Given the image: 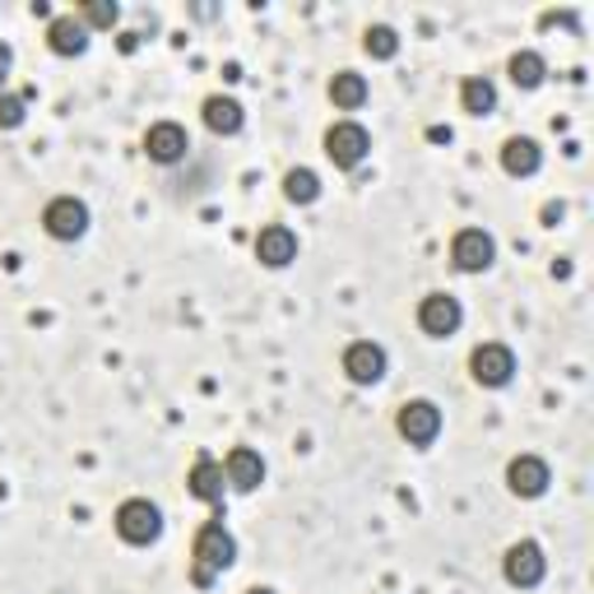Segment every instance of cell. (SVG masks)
I'll list each match as a JSON object with an SVG mask.
<instances>
[{"instance_id": "obj_1", "label": "cell", "mask_w": 594, "mask_h": 594, "mask_svg": "<svg viewBox=\"0 0 594 594\" xmlns=\"http://www.w3.org/2000/svg\"><path fill=\"white\" fill-rule=\"evenodd\" d=\"M232 562H238V539L228 535L223 516L205 520V525H200V535H196V543H190V585L209 590Z\"/></svg>"}, {"instance_id": "obj_2", "label": "cell", "mask_w": 594, "mask_h": 594, "mask_svg": "<svg viewBox=\"0 0 594 594\" xmlns=\"http://www.w3.org/2000/svg\"><path fill=\"white\" fill-rule=\"evenodd\" d=\"M112 525H117L121 543L148 548V543H158V535H163V512H158V506L148 502V497H131V502H121V506H117Z\"/></svg>"}, {"instance_id": "obj_3", "label": "cell", "mask_w": 594, "mask_h": 594, "mask_svg": "<svg viewBox=\"0 0 594 594\" xmlns=\"http://www.w3.org/2000/svg\"><path fill=\"white\" fill-rule=\"evenodd\" d=\"M372 154V135L367 125L358 121H334L326 131V158L339 167V173H353V167H363Z\"/></svg>"}, {"instance_id": "obj_4", "label": "cell", "mask_w": 594, "mask_h": 594, "mask_svg": "<svg viewBox=\"0 0 594 594\" xmlns=\"http://www.w3.org/2000/svg\"><path fill=\"white\" fill-rule=\"evenodd\" d=\"M470 376L479 381L483 391H502V386H512L516 381V353L497 344V339H487V344H479L470 353Z\"/></svg>"}, {"instance_id": "obj_5", "label": "cell", "mask_w": 594, "mask_h": 594, "mask_svg": "<svg viewBox=\"0 0 594 594\" xmlns=\"http://www.w3.org/2000/svg\"><path fill=\"white\" fill-rule=\"evenodd\" d=\"M502 576H506V585H516V590H539L543 576H548L543 548L535 539L512 543V548H506V558H502Z\"/></svg>"}, {"instance_id": "obj_6", "label": "cell", "mask_w": 594, "mask_h": 594, "mask_svg": "<svg viewBox=\"0 0 594 594\" xmlns=\"http://www.w3.org/2000/svg\"><path fill=\"white\" fill-rule=\"evenodd\" d=\"M497 261V238L487 228H460L451 238V265L460 274H483Z\"/></svg>"}, {"instance_id": "obj_7", "label": "cell", "mask_w": 594, "mask_h": 594, "mask_svg": "<svg viewBox=\"0 0 594 594\" xmlns=\"http://www.w3.org/2000/svg\"><path fill=\"white\" fill-rule=\"evenodd\" d=\"M42 228H47V238H56V242H79L84 232H89V205L79 196H56L42 209Z\"/></svg>"}, {"instance_id": "obj_8", "label": "cell", "mask_w": 594, "mask_h": 594, "mask_svg": "<svg viewBox=\"0 0 594 594\" xmlns=\"http://www.w3.org/2000/svg\"><path fill=\"white\" fill-rule=\"evenodd\" d=\"M395 432L422 451V446H432L441 437V409L432 405V399H405L395 414Z\"/></svg>"}, {"instance_id": "obj_9", "label": "cell", "mask_w": 594, "mask_h": 594, "mask_svg": "<svg viewBox=\"0 0 594 594\" xmlns=\"http://www.w3.org/2000/svg\"><path fill=\"white\" fill-rule=\"evenodd\" d=\"M144 154H148V163H158V167L186 163V154H190L186 125H182V121H154V125L144 131Z\"/></svg>"}, {"instance_id": "obj_10", "label": "cell", "mask_w": 594, "mask_h": 594, "mask_svg": "<svg viewBox=\"0 0 594 594\" xmlns=\"http://www.w3.org/2000/svg\"><path fill=\"white\" fill-rule=\"evenodd\" d=\"M460 326H464L460 297H451V293H428V297L418 302V330L428 334V339H451Z\"/></svg>"}, {"instance_id": "obj_11", "label": "cell", "mask_w": 594, "mask_h": 594, "mask_svg": "<svg viewBox=\"0 0 594 594\" xmlns=\"http://www.w3.org/2000/svg\"><path fill=\"white\" fill-rule=\"evenodd\" d=\"M391 358L381 344H372V339H358V344L344 349V376L353 381V386H376L381 376H386Z\"/></svg>"}, {"instance_id": "obj_12", "label": "cell", "mask_w": 594, "mask_h": 594, "mask_svg": "<svg viewBox=\"0 0 594 594\" xmlns=\"http://www.w3.org/2000/svg\"><path fill=\"white\" fill-rule=\"evenodd\" d=\"M186 493L196 497V502H205V506H215V512L223 516V493H228L223 464L209 460V455H200L196 464H190V474H186Z\"/></svg>"}, {"instance_id": "obj_13", "label": "cell", "mask_w": 594, "mask_h": 594, "mask_svg": "<svg viewBox=\"0 0 594 594\" xmlns=\"http://www.w3.org/2000/svg\"><path fill=\"white\" fill-rule=\"evenodd\" d=\"M548 483H553V470H548V460H539V455H516L512 464H506V487L525 502L543 497Z\"/></svg>"}, {"instance_id": "obj_14", "label": "cell", "mask_w": 594, "mask_h": 594, "mask_svg": "<svg viewBox=\"0 0 594 594\" xmlns=\"http://www.w3.org/2000/svg\"><path fill=\"white\" fill-rule=\"evenodd\" d=\"M256 261L265 270H288L297 261V232L284 223H270L256 232Z\"/></svg>"}, {"instance_id": "obj_15", "label": "cell", "mask_w": 594, "mask_h": 594, "mask_svg": "<svg viewBox=\"0 0 594 594\" xmlns=\"http://www.w3.org/2000/svg\"><path fill=\"white\" fill-rule=\"evenodd\" d=\"M223 474H228V487L256 493V487L265 483V460H261V451H251V446H232L228 460H223Z\"/></svg>"}, {"instance_id": "obj_16", "label": "cell", "mask_w": 594, "mask_h": 594, "mask_svg": "<svg viewBox=\"0 0 594 594\" xmlns=\"http://www.w3.org/2000/svg\"><path fill=\"white\" fill-rule=\"evenodd\" d=\"M543 167V148L539 140H529V135H512L502 144V173L506 177H535Z\"/></svg>"}, {"instance_id": "obj_17", "label": "cell", "mask_w": 594, "mask_h": 594, "mask_svg": "<svg viewBox=\"0 0 594 594\" xmlns=\"http://www.w3.org/2000/svg\"><path fill=\"white\" fill-rule=\"evenodd\" d=\"M47 47L56 56H84L89 52V29L79 24V14H56L47 24Z\"/></svg>"}, {"instance_id": "obj_18", "label": "cell", "mask_w": 594, "mask_h": 594, "mask_svg": "<svg viewBox=\"0 0 594 594\" xmlns=\"http://www.w3.org/2000/svg\"><path fill=\"white\" fill-rule=\"evenodd\" d=\"M205 125L215 135H238L242 125H246V112H242V102L238 98H223V94H209L205 98V108H200Z\"/></svg>"}, {"instance_id": "obj_19", "label": "cell", "mask_w": 594, "mask_h": 594, "mask_svg": "<svg viewBox=\"0 0 594 594\" xmlns=\"http://www.w3.org/2000/svg\"><path fill=\"white\" fill-rule=\"evenodd\" d=\"M460 108L470 117H493L497 112V84L487 75H470L460 84Z\"/></svg>"}, {"instance_id": "obj_20", "label": "cell", "mask_w": 594, "mask_h": 594, "mask_svg": "<svg viewBox=\"0 0 594 594\" xmlns=\"http://www.w3.org/2000/svg\"><path fill=\"white\" fill-rule=\"evenodd\" d=\"M330 102H334L339 112H358L367 102V79L358 75V70H339L330 79Z\"/></svg>"}, {"instance_id": "obj_21", "label": "cell", "mask_w": 594, "mask_h": 594, "mask_svg": "<svg viewBox=\"0 0 594 594\" xmlns=\"http://www.w3.org/2000/svg\"><path fill=\"white\" fill-rule=\"evenodd\" d=\"M506 75H512V84L516 89H539V84L548 79V61L539 56V52H516L512 61H506Z\"/></svg>"}, {"instance_id": "obj_22", "label": "cell", "mask_w": 594, "mask_h": 594, "mask_svg": "<svg viewBox=\"0 0 594 594\" xmlns=\"http://www.w3.org/2000/svg\"><path fill=\"white\" fill-rule=\"evenodd\" d=\"M284 200L288 205H316L321 200V177L311 167H288L284 173Z\"/></svg>"}, {"instance_id": "obj_23", "label": "cell", "mask_w": 594, "mask_h": 594, "mask_svg": "<svg viewBox=\"0 0 594 594\" xmlns=\"http://www.w3.org/2000/svg\"><path fill=\"white\" fill-rule=\"evenodd\" d=\"M363 52H367L372 61H395V56H399V33H395L391 24H372V29L363 33Z\"/></svg>"}, {"instance_id": "obj_24", "label": "cell", "mask_w": 594, "mask_h": 594, "mask_svg": "<svg viewBox=\"0 0 594 594\" xmlns=\"http://www.w3.org/2000/svg\"><path fill=\"white\" fill-rule=\"evenodd\" d=\"M117 19H121L117 0H84L79 6V24L84 29H117Z\"/></svg>"}, {"instance_id": "obj_25", "label": "cell", "mask_w": 594, "mask_h": 594, "mask_svg": "<svg viewBox=\"0 0 594 594\" xmlns=\"http://www.w3.org/2000/svg\"><path fill=\"white\" fill-rule=\"evenodd\" d=\"M29 121V102L19 94H0V131H19Z\"/></svg>"}, {"instance_id": "obj_26", "label": "cell", "mask_w": 594, "mask_h": 594, "mask_svg": "<svg viewBox=\"0 0 594 594\" xmlns=\"http://www.w3.org/2000/svg\"><path fill=\"white\" fill-rule=\"evenodd\" d=\"M14 66V52H10V42H0V75H6Z\"/></svg>"}, {"instance_id": "obj_27", "label": "cell", "mask_w": 594, "mask_h": 594, "mask_svg": "<svg viewBox=\"0 0 594 594\" xmlns=\"http://www.w3.org/2000/svg\"><path fill=\"white\" fill-rule=\"evenodd\" d=\"M246 594H274V590H265V585H256V590H246Z\"/></svg>"}]
</instances>
